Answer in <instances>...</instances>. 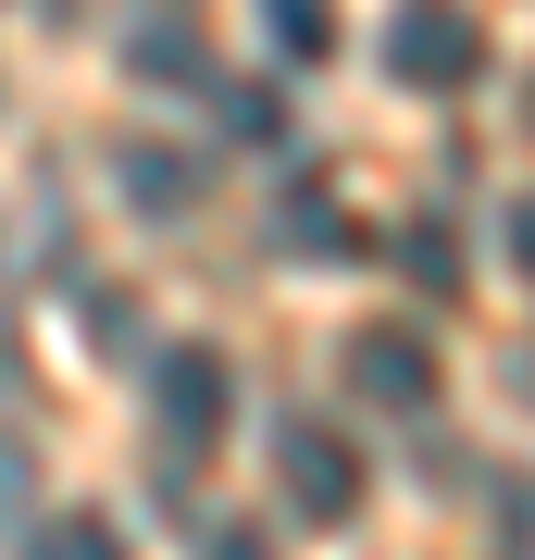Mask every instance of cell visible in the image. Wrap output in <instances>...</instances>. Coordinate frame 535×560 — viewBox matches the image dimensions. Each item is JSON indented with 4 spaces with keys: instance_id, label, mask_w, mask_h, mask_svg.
I'll use <instances>...</instances> for the list:
<instances>
[{
    "instance_id": "4",
    "label": "cell",
    "mask_w": 535,
    "mask_h": 560,
    "mask_svg": "<svg viewBox=\"0 0 535 560\" xmlns=\"http://www.w3.org/2000/svg\"><path fill=\"white\" fill-rule=\"evenodd\" d=\"M349 386L374 411H423V399H437V349H423L411 324H361V337H349Z\"/></svg>"
},
{
    "instance_id": "9",
    "label": "cell",
    "mask_w": 535,
    "mask_h": 560,
    "mask_svg": "<svg viewBox=\"0 0 535 560\" xmlns=\"http://www.w3.org/2000/svg\"><path fill=\"white\" fill-rule=\"evenodd\" d=\"M398 261H411L423 287H461V237H449V212H411V237H398Z\"/></svg>"
},
{
    "instance_id": "10",
    "label": "cell",
    "mask_w": 535,
    "mask_h": 560,
    "mask_svg": "<svg viewBox=\"0 0 535 560\" xmlns=\"http://www.w3.org/2000/svg\"><path fill=\"white\" fill-rule=\"evenodd\" d=\"M224 138H237V150H275L287 138V101H275V88H237V101H224Z\"/></svg>"
},
{
    "instance_id": "13",
    "label": "cell",
    "mask_w": 535,
    "mask_h": 560,
    "mask_svg": "<svg viewBox=\"0 0 535 560\" xmlns=\"http://www.w3.org/2000/svg\"><path fill=\"white\" fill-rule=\"evenodd\" d=\"M511 261H523V275H535V187H523V200H511Z\"/></svg>"
},
{
    "instance_id": "5",
    "label": "cell",
    "mask_w": 535,
    "mask_h": 560,
    "mask_svg": "<svg viewBox=\"0 0 535 560\" xmlns=\"http://www.w3.org/2000/svg\"><path fill=\"white\" fill-rule=\"evenodd\" d=\"M199 187H212L199 150H125V200L138 212H199Z\"/></svg>"
},
{
    "instance_id": "12",
    "label": "cell",
    "mask_w": 535,
    "mask_h": 560,
    "mask_svg": "<svg viewBox=\"0 0 535 560\" xmlns=\"http://www.w3.org/2000/svg\"><path fill=\"white\" fill-rule=\"evenodd\" d=\"M199 560H275V548H261L249 523H212V548H199Z\"/></svg>"
},
{
    "instance_id": "8",
    "label": "cell",
    "mask_w": 535,
    "mask_h": 560,
    "mask_svg": "<svg viewBox=\"0 0 535 560\" xmlns=\"http://www.w3.org/2000/svg\"><path fill=\"white\" fill-rule=\"evenodd\" d=\"M25 560H125V536H113L100 511H50L38 536H25Z\"/></svg>"
},
{
    "instance_id": "1",
    "label": "cell",
    "mask_w": 535,
    "mask_h": 560,
    "mask_svg": "<svg viewBox=\"0 0 535 560\" xmlns=\"http://www.w3.org/2000/svg\"><path fill=\"white\" fill-rule=\"evenodd\" d=\"M386 75L423 88V101H461V88L486 75V25L461 13V0H398L386 13Z\"/></svg>"
},
{
    "instance_id": "6",
    "label": "cell",
    "mask_w": 535,
    "mask_h": 560,
    "mask_svg": "<svg viewBox=\"0 0 535 560\" xmlns=\"http://www.w3.org/2000/svg\"><path fill=\"white\" fill-rule=\"evenodd\" d=\"M261 38H275V62H324L337 50V0H249Z\"/></svg>"
},
{
    "instance_id": "11",
    "label": "cell",
    "mask_w": 535,
    "mask_h": 560,
    "mask_svg": "<svg viewBox=\"0 0 535 560\" xmlns=\"http://www.w3.org/2000/svg\"><path fill=\"white\" fill-rule=\"evenodd\" d=\"M138 75H199V38H187V25H162V38H138Z\"/></svg>"
},
{
    "instance_id": "3",
    "label": "cell",
    "mask_w": 535,
    "mask_h": 560,
    "mask_svg": "<svg viewBox=\"0 0 535 560\" xmlns=\"http://www.w3.org/2000/svg\"><path fill=\"white\" fill-rule=\"evenodd\" d=\"M275 486L299 523H361V436L349 423H275Z\"/></svg>"
},
{
    "instance_id": "2",
    "label": "cell",
    "mask_w": 535,
    "mask_h": 560,
    "mask_svg": "<svg viewBox=\"0 0 535 560\" xmlns=\"http://www.w3.org/2000/svg\"><path fill=\"white\" fill-rule=\"evenodd\" d=\"M150 423L175 436V460H199V448H224V423H237V361L224 349H162L150 361Z\"/></svg>"
},
{
    "instance_id": "7",
    "label": "cell",
    "mask_w": 535,
    "mask_h": 560,
    "mask_svg": "<svg viewBox=\"0 0 535 560\" xmlns=\"http://www.w3.org/2000/svg\"><path fill=\"white\" fill-rule=\"evenodd\" d=\"M287 249H299V261H349V249H361L349 212H337V187H299V200H287Z\"/></svg>"
}]
</instances>
